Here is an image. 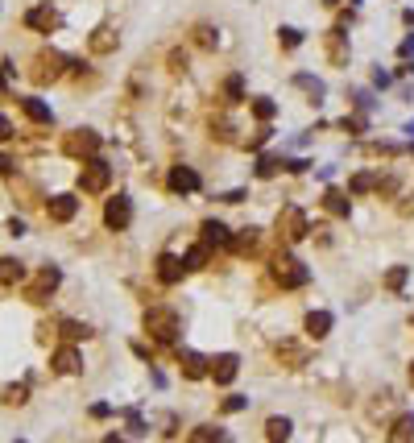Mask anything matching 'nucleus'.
Masks as SVG:
<instances>
[{
  "label": "nucleus",
  "instance_id": "f257e3e1",
  "mask_svg": "<svg viewBox=\"0 0 414 443\" xmlns=\"http://www.w3.org/2000/svg\"><path fill=\"white\" fill-rule=\"evenodd\" d=\"M141 323H145V336L158 340V344H174V340H178V328H182L170 307H149Z\"/></svg>",
  "mask_w": 414,
  "mask_h": 443
},
{
  "label": "nucleus",
  "instance_id": "f03ea898",
  "mask_svg": "<svg viewBox=\"0 0 414 443\" xmlns=\"http://www.w3.org/2000/svg\"><path fill=\"white\" fill-rule=\"evenodd\" d=\"M274 278H278V286H282V290H299V286H307V282H311V270H307L299 257L278 253V257H274Z\"/></svg>",
  "mask_w": 414,
  "mask_h": 443
},
{
  "label": "nucleus",
  "instance_id": "7ed1b4c3",
  "mask_svg": "<svg viewBox=\"0 0 414 443\" xmlns=\"http://www.w3.org/2000/svg\"><path fill=\"white\" fill-rule=\"evenodd\" d=\"M108 182H112V166L95 153V158H87L83 162V170H79V187L87 191V195H104L108 191Z\"/></svg>",
  "mask_w": 414,
  "mask_h": 443
},
{
  "label": "nucleus",
  "instance_id": "20e7f679",
  "mask_svg": "<svg viewBox=\"0 0 414 443\" xmlns=\"http://www.w3.org/2000/svg\"><path fill=\"white\" fill-rule=\"evenodd\" d=\"M66 66H70V62H66L58 50H41V54L33 58V70H29V75H33V83H58V79L66 75Z\"/></svg>",
  "mask_w": 414,
  "mask_h": 443
},
{
  "label": "nucleus",
  "instance_id": "39448f33",
  "mask_svg": "<svg viewBox=\"0 0 414 443\" xmlns=\"http://www.w3.org/2000/svg\"><path fill=\"white\" fill-rule=\"evenodd\" d=\"M62 149H66L70 158L87 162V158H95V153H100V133H95V129H75V133H66V137H62Z\"/></svg>",
  "mask_w": 414,
  "mask_h": 443
},
{
  "label": "nucleus",
  "instance_id": "423d86ee",
  "mask_svg": "<svg viewBox=\"0 0 414 443\" xmlns=\"http://www.w3.org/2000/svg\"><path fill=\"white\" fill-rule=\"evenodd\" d=\"M307 232H311V220H307L303 207H282V211H278V236H282V241L294 245V241H303Z\"/></svg>",
  "mask_w": 414,
  "mask_h": 443
},
{
  "label": "nucleus",
  "instance_id": "0eeeda50",
  "mask_svg": "<svg viewBox=\"0 0 414 443\" xmlns=\"http://www.w3.org/2000/svg\"><path fill=\"white\" fill-rule=\"evenodd\" d=\"M58 282H62V270H58V265H41L37 278H33V286L25 290V299H29V303H46V299L58 290Z\"/></svg>",
  "mask_w": 414,
  "mask_h": 443
},
{
  "label": "nucleus",
  "instance_id": "6e6552de",
  "mask_svg": "<svg viewBox=\"0 0 414 443\" xmlns=\"http://www.w3.org/2000/svg\"><path fill=\"white\" fill-rule=\"evenodd\" d=\"M104 224H108L112 232H124V228L133 224V199H129V195L108 199V203H104Z\"/></svg>",
  "mask_w": 414,
  "mask_h": 443
},
{
  "label": "nucleus",
  "instance_id": "1a4fd4ad",
  "mask_svg": "<svg viewBox=\"0 0 414 443\" xmlns=\"http://www.w3.org/2000/svg\"><path fill=\"white\" fill-rule=\"evenodd\" d=\"M153 274H158V282H162V286H178V282H182V274H187V265H182V257H174V253H158Z\"/></svg>",
  "mask_w": 414,
  "mask_h": 443
},
{
  "label": "nucleus",
  "instance_id": "9d476101",
  "mask_svg": "<svg viewBox=\"0 0 414 443\" xmlns=\"http://www.w3.org/2000/svg\"><path fill=\"white\" fill-rule=\"evenodd\" d=\"M323 54L332 66H348V33L344 29H328L323 33Z\"/></svg>",
  "mask_w": 414,
  "mask_h": 443
},
{
  "label": "nucleus",
  "instance_id": "9b49d317",
  "mask_svg": "<svg viewBox=\"0 0 414 443\" xmlns=\"http://www.w3.org/2000/svg\"><path fill=\"white\" fill-rule=\"evenodd\" d=\"M50 369H54V373H62V377L79 373V369H83V357H79V348H75V344H62V348H54V357H50Z\"/></svg>",
  "mask_w": 414,
  "mask_h": 443
},
{
  "label": "nucleus",
  "instance_id": "f8f14e48",
  "mask_svg": "<svg viewBox=\"0 0 414 443\" xmlns=\"http://www.w3.org/2000/svg\"><path fill=\"white\" fill-rule=\"evenodd\" d=\"M178 365H182V377H187V381H203V377H211V361L199 357V352H191V348L178 352Z\"/></svg>",
  "mask_w": 414,
  "mask_h": 443
},
{
  "label": "nucleus",
  "instance_id": "ddd939ff",
  "mask_svg": "<svg viewBox=\"0 0 414 443\" xmlns=\"http://www.w3.org/2000/svg\"><path fill=\"white\" fill-rule=\"evenodd\" d=\"M236 373H241V357H236V352H220V357L211 361V381H216V386H232Z\"/></svg>",
  "mask_w": 414,
  "mask_h": 443
},
{
  "label": "nucleus",
  "instance_id": "4468645a",
  "mask_svg": "<svg viewBox=\"0 0 414 443\" xmlns=\"http://www.w3.org/2000/svg\"><path fill=\"white\" fill-rule=\"evenodd\" d=\"M75 211H79V199H75V195H50V203H46V216H50L54 224H70Z\"/></svg>",
  "mask_w": 414,
  "mask_h": 443
},
{
  "label": "nucleus",
  "instance_id": "2eb2a0df",
  "mask_svg": "<svg viewBox=\"0 0 414 443\" xmlns=\"http://www.w3.org/2000/svg\"><path fill=\"white\" fill-rule=\"evenodd\" d=\"M25 25H29V29H37V33H50V29H58V25H62V17H58L50 4H37V8H29V12H25Z\"/></svg>",
  "mask_w": 414,
  "mask_h": 443
},
{
  "label": "nucleus",
  "instance_id": "dca6fc26",
  "mask_svg": "<svg viewBox=\"0 0 414 443\" xmlns=\"http://www.w3.org/2000/svg\"><path fill=\"white\" fill-rule=\"evenodd\" d=\"M203 245L207 249H232V232H228V224H220V220H203Z\"/></svg>",
  "mask_w": 414,
  "mask_h": 443
},
{
  "label": "nucleus",
  "instance_id": "f3484780",
  "mask_svg": "<svg viewBox=\"0 0 414 443\" xmlns=\"http://www.w3.org/2000/svg\"><path fill=\"white\" fill-rule=\"evenodd\" d=\"M166 182H170V191H174V195H191V191H199V174H195L191 166H174Z\"/></svg>",
  "mask_w": 414,
  "mask_h": 443
},
{
  "label": "nucleus",
  "instance_id": "a211bd4d",
  "mask_svg": "<svg viewBox=\"0 0 414 443\" xmlns=\"http://www.w3.org/2000/svg\"><path fill=\"white\" fill-rule=\"evenodd\" d=\"M87 46H91V54H112V50L120 46V33H116L112 25H100V29L87 37Z\"/></svg>",
  "mask_w": 414,
  "mask_h": 443
},
{
  "label": "nucleus",
  "instance_id": "6ab92c4d",
  "mask_svg": "<svg viewBox=\"0 0 414 443\" xmlns=\"http://www.w3.org/2000/svg\"><path fill=\"white\" fill-rule=\"evenodd\" d=\"M303 332H307L311 340H328V336H332V315H328V311H311V315L303 319Z\"/></svg>",
  "mask_w": 414,
  "mask_h": 443
},
{
  "label": "nucleus",
  "instance_id": "aec40b11",
  "mask_svg": "<svg viewBox=\"0 0 414 443\" xmlns=\"http://www.w3.org/2000/svg\"><path fill=\"white\" fill-rule=\"evenodd\" d=\"M386 443H414V415H411V411H402V415L390 423V435H386Z\"/></svg>",
  "mask_w": 414,
  "mask_h": 443
},
{
  "label": "nucleus",
  "instance_id": "412c9836",
  "mask_svg": "<svg viewBox=\"0 0 414 443\" xmlns=\"http://www.w3.org/2000/svg\"><path fill=\"white\" fill-rule=\"evenodd\" d=\"M290 431H294V423H290V419H282V415L265 419V440H270V443H290Z\"/></svg>",
  "mask_w": 414,
  "mask_h": 443
},
{
  "label": "nucleus",
  "instance_id": "4be33fe9",
  "mask_svg": "<svg viewBox=\"0 0 414 443\" xmlns=\"http://www.w3.org/2000/svg\"><path fill=\"white\" fill-rule=\"evenodd\" d=\"M21 112H25L33 124H50V120H54L50 104H41V100H33V95H25V100H21Z\"/></svg>",
  "mask_w": 414,
  "mask_h": 443
},
{
  "label": "nucleus",
  "instance_id": "5701e85b",
  "mask_svg": "<svg viewBox=\"0 0 414 443\" xmlns=\"http://www.w3.org/2000/svg\"><path fill=\"white\" fill-rule=\"evenodd\" d=\"M249 112H253L261 124H270V120L278 116V104H274L270 95H253V100H249Z\"/></svg>",
  "mask_w": 414,
  "mask_h": 443
},
{
  "label": "nucleus",
  "instance_id": "b1692460",
  "mask_svg": "<svg viewBox=\"0 0 414 443\" xmlns=\"http://www.w3.org/2000/svg\"><path fill=\"white\" fill-rule=\"evenodd\" d=\"M323 207H328L332 216H340V220H348V211H352V203H348V195H344V191H336V187H332V191L323 195Z\"/></svg>",
  "mask_w": 414,
  "mask_h": 443
},
{
  "label": "nucleus",
  "instance_id": "393cba45",
  "mask_svg": "<svg viewBox=\"0 0 414 443\" xmlns=\"http://www.w3.org/2000/svg\"><path fill=\"white\" fill-rule=\"evenodd\" d=\"M25 278V265L17 257H0V286H17Z\"/></svg>",
  "mask_w": 414,
  "mask_h": 443
},
{
  "label": "nucleus",
  "instance_id": "a878e982",
  "mask_svg": "<svg viewBox=\"0 0 414 443\" xmlns=\"http://www.w3.org/2000/svg\"><path fill=\"white\" fill-rule=\"evenodd\" d=\"M257 241H261V228H241V232L232 236V249H236V253H253Z\"/></svg>",
  "mask_w": 414,
  "mask_h": 443
},
{
  "label": "nucleus",
  "instance_id": "bb28decb",
  "mask_svg": "<svg viewBox=\"0 0 414 443\" xmlns=\"http://www.w3.org/2000/svg\"><path fill=\"white\" fill-rule=\"evenodd\" d=\"M187 443H224V431L211 427V423H199V427L187 435Z\"/></svg>",
  "mask_w": 414,
  "mask_h": 443
},
{
  "label": "nucleus",
  "instance_id": "cd10ccee",
  "mask_svg": "<svg viewBox=\"0 0 414 443\" xmlns=\"http://www.w3.org/2000/svg\"><path fill=\"white\" fill-rule=\"evenodd\" d=\"M58 336H62L66 344H79V340H87L91 332H87L83 323H75V319H62V323H58Z\"/></svg>",
  "mask_w": 414,
  "mask_h": 443
},
{
  "label": "nucleus",
  "instance_id": "c85d7f7f",
  "mask_svg": "<svg viewBox=\"0 0 414 443\" xmlns=\"http://www.w3.org/2000/svg\"><path fill=\"white\" fill-rule=\"evenodd\" d=\"M278 361H286V369H303V365H307V352L294 348V344H278Z\"/></svg>",
  "mask_w": 414,
  "mask_h": 443
},
{
  "label": "nucleus",
  "instance_id": "c756f323",
  "mask_svg": "<svg viewBox=\"0 0 414 443\" xmlns=\"http://www.w3.org/2000/svg\"><path fill=\"white\" fill-rule=\"evenodd\" d=\"M406 282H411V270H406V265H390V270H386V290H394V294H398Z\"/></svg>",
  "mask_w": 414,
  "mask_h": 443
},
{
  "label": "nucleus",
  "instance_id": "7c9ffc66",
  "mask_svg": "<svg viewBox=\"0 0 414 443\" xmlns=\"http://www.w3.org/2000/svg\"><path fill=\"white\" fill-rule=\"evenodd\" d=\"M191 37H195V46H199V50H216V41H220L211 25H195V29H191Z\"/></svg>",
  "mask_w": 414,
  "mask_h": 443
},
{
  "label": "nucleus",
  "instance_id": "2f4dec72",
  "mask_svg": "<svg viewBox=\"0 0 414 443\" xmlns=\"http://www.w3.org/2000/svg\"><path fill=\"white\" fill-rule=\"evenodd\" d=\"M224 100H228V104H241V100H245V79H241V75H228V79H224Z\"/></svg>",
  "mask_w": 414,
  "mask_h": 443
},
{
  "label": "nucleus",
  "instance_id": "473e14b6",
  "mask_svg": "<svg viewBox=\"0 0 414 443\" xmlns=\"http://www.w3.org/2000/svg\"><path fill=\"white\" fill-rule=\"evenodd\" d=\"M278 170H286V162H282V158H270V153H261V158H257V178H274Z\"/></svg>",
  "mask_w": 414,
  "mask_h": 443
},
{
  "label": "nucleus",
  "instance_id": "72a5a7b5",
  "mask_svg": "<svg viewBox=\"0 0 414 443\" xmlns=\"http://www.w3.org/2000/svg\"><path fill=\"white\" fill-rule=\"evenodd\" d=\"M278 41H282V50H299V46H303V29L282 25V29H278Z\"/></svg>",
  "mask_w": 414,
  "mask_h": 443
},
{
  "label": "nucleus",
  "instance_id": "f704fd0d",
  "mask_svg": "<svg viewBox=\"0 0 414 443\" xmlns=\"http://www.w3.org/2000/svg\"><path fill=\"white\" fill-rule=\"evenodd\" d=\"M294 83L311 95V104H319V100H323V83H319V79H311V75H294Z\"/></svg>",
  "mask_w": 414,
  "mask_h": 443
},
{
  "label": "nucleus",
  "instance_id": "c9c22d12",
  "mask_svg": "<svg viewBox=\"0 0 414 443\" xmlns=\"http://www.w3.org/2000/svg\"><path fill=\"white\" fill-rule=\"evenodd\" d=\"M182 265H187V270H203V265H207V245H195V249H187Z\"/></svg>",
  "mask_w": 414,
  "mask_h": 443
},
{
  "label": "nucleus",
  "instance_id": "e433bc0d",
  "mask_svg": "<svg viewBox=\"0 0 414 443\" xmlns=\"http://www.w3.org/2000/svg\"><path fill=\"white\" fill-rule=\"evenodd\" d=\"M29 402V386H8L4 390V406H25Z\"/></svg>",
  "mask_w": 414,
  "mask_h": 443
},
{
  "label": "nucleus",
  "instance_id": "4c0bfd02",
  "mask_svg": "<svg viewBox=\"0 0 414 443\" xmlns=\"http://www.w3.org/2000/svg\"><path fill=\"white\" fill-rule=\"evenodd\" d=\"M373 187H377V178H373V174H357V178L348 182V191H352V195H369Z\"/></svg>",
  "mask_w": 414,
  "mask_h": 443
},
{
  "label": "nucleus",
  "instance_id": "58836bf2",
  "mask_svg": "<svg viewBox=\"0 0 414 443\" xmlns=\"http://www.w3.org/2000/svg\"><path fill=\"white\" fill-rule=\"evenodd\" d=\"M187 66H191L187 50H170V75H187Z\"/></svg>",
  "mask_w": 414,
  "mask_h": 443
},
{
  "label": "nucleus",
  "instance_id": "ea45409f",
  "mask_svg": "<svg viewBox=\"0 0 414 443\" xmlns=\"http://www.w3.org/2000/svg\"><path fill=\"white\" fill-rule=\"evenodd\" d=\"M270 137H274V129H270V124H261V129H257L253 137H245V149H261V145H265Z\"/></svg>",
  "mask_w": 414,
  "mask_h": 443
},
{
  "label": "nucleus",
  "instance_id": "a19ab883",
  "mask_svg": "<svg viewBox=\"0 0 414 443\" xmlns=\"http://www.w3.org/2000/svg\"><path fill=\"white\" fill-rule=\"evenodd\" d=\"M245 406H249V398H241V394H232V398H224V402H220V415H241Z\"/></svg>",
  "mask_w": 414,
  "mask_h": 443
},
{
  "label": "nucleus",
  "instance_id": "79ce46f5",
  "mask_svg": "<svg viewBox=\"0 0 414 443\" xmlns=\"http://www.w3.org/2000/svg\"><path fill=\"white\" fill-rule=\"evenodd\" d=\"M340 129H344V133H365V120H361V116H344Z\"/></svg>",
  "mask_w": 414,
  "mask_h": 443
},
{
  "label": "nucleus",
  "instance_id": "37998d69",
  "mask_svg": "<svg viewBox=\"0 0 414 443\" xmlns=\"http://www.w3.org/2000/svg\"><path fill=\"white\" fill-rule=\"evenodd\" d=\"M394 191H398L394 178H377V195H394Z\"/></svg>",
  "mask_w": 414,
  "mask_h": 443
},
{
  "label": "nucleus",
  "instance_id": "c03bdc74",
  "mask_svg": "<svg viewBox=\"0 0 414 443\" xmlns=\"http://www.w3.org/2000/svg\"><path fill=\"white\" fill-rule=\"evenodd\" d=\"M8 137H12V124H8V116H4V112H0V145H4V141H8Z\"/></svg>",
  "mask_w": 414,
  "mask_h": 443
},
{
  "label": "nucleus",
  "instance_id": "a18cd8bd",
  "mask_svg": "<svg viewBox=\"0 0 414 443\" xmlns=\"http://www.w3.org/2000/svg\"><path fill=\"white\" fill-rule=\"evenodd\" d=\"M8 236H25V224H21V220H8Z\"/></svg>",
  "mask_w": 414,
  "mask_h": 443
},
{
  "label": "nucleus",
  "instance_id": "49530a36",
  "mask_svg": "<svg viewBox=\"0 0 414 443\" xmlns=\"http://www.w3.org/2000/svg\"><path fill=\"white\" fill-rule=\"evenodd\" d=\"M129 435H149V431H145V423H141V419H133V423H129Z\"/></svg>",
  "mask_w": 414,
  "mask_h": 443
},
{
  "label": "nucleus",
  "instance_id": "de8ad7c7",
  "mask_svg": "<svg viewBox=\"0 0 414 443\" xmlns=\"http://www.w3.org/2000/svg\"><path fill=\"white\" fill-rule=\"evenodd\" d=\"M398 54H402V58H411V54H414V37H406V41L398 46Z\"/></svg>",
  "mask_w": 414,
  "mask_h": 443
},
{
  "label": "nucleus",
  "instance_id": "09e8293b",
  "mask_svg": "<svg viewBox=\"0 0 414 443\" xmlns=\"http://www.w3.org/2000/svg\"><path fill=\"white\" fill-rule=\"evenodd\" d=\"M0 174H12V162H8L4 153H0Z\"/></svg>",
  "mask_w": 414,
  "mask_h": 443
},
{
  "label": "nucleus",
  "instance_id": "8fccbe9b",
  "mask_svg": "<svg viewBox=\"0 0 414 443\" xmlns=\"http://www.w3.org/2000/svg\"><path fill=\"white\" fill-rule=\"evenodd\" d=\"M402 21H406V25H414V8H406V12H402Z\"/></svg>",
  "mask_w": 414,
  "mask_h": 443
},
{
  "label": "nucleus",
  "instance_id": "3c124183",
  "mask_svg": "<svg viewBox=\"0 0 414 443\" xmlns=\"http://www.w3.org/2000/svg\"><path fill=\"white\" fill-rule=\"evenodd\" d=\"M104 443H129V440H120V435H108V440H104Z\"/></svg>",
  "mask_w": 414,
  "mask_h": 443
},
{
  "label": "nucleus",
  "instance_id": "603ef678",
  "mask_svg": "<svg viewBox=\"0 0 414 443\" xmlns=\"http://www.w3.org/2000/svg\"><path fill=\"white\" fill-rule=\"evenodd\" d=\"M411 386H414V361H411Z\"/></svg>",
  "mask_w": 414,
  "mask_h": 443
}]
</instances>
